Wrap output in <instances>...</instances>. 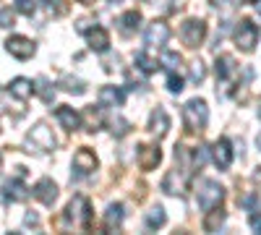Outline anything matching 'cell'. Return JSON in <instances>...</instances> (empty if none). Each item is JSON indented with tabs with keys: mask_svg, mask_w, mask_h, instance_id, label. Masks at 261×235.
Returning a JSON list of instances; mask_svg holds the SVG:
<instances>
[{
	"mask_svg": "<svg viewBox=\"0 0 261 235\" xmlns=\"http://www.w3.org/2000/svg\"><path fill=\"white\" fill-rule=\"evenodd\" d=\"M183 123H186V131H191V134L204 131L206 123H209V108H206V102L199 99V97L186 102V108H183Z\"/></svg>",
	"mask_w": 261,
	"mask_h": 235,
	"instance_id": "6da1fadb",
	"label": "cell"
},
{
	"mask_svg": "<svg viewBox=\"0 0 261 235\" xmlns=\"http://www.w3.org/2000/svg\"><path fill=\"white\" fill-rule=\"evenodd\" d=\"M65 222L73 225V227H84V230L92 227V209H89L86 196H73L71 199V204L65 206Z\"/></svg>",
	"mask_w": 261,
	"mask_h": 235,
	"instance_id": "7a4b0ae2",
	"label": "cell"
},
{
	"mask_svg": "<svg viewBox=\"0 0 261 235\" xmlns=\"http://www.w3.org/2000/svg\"><path fill=\"white\" fill-rule=\"evenodd\" d=\"M232 39H235V45L241 47L243 53H253L256 42H258V27L253 24L251 18H241L238 27H235V32H232Z\"/></svg>",
	"mask_w": 261,
	"mask_h": 235,
	"instance_id": "3957f363",
	"label": "cell"
},
{
	"mask_svg": "<svg viewBox=\"0 0 261 235\" xmlns=\"http://www.w3.org/2000/svg\"><path fill=\"white\" fill-rule=\"evenodd\" d=\"M27 144L39 149V152H53V149L58 146V141L53 136V128H47V123H37L27 136Z\"/></svg>",
	"mask_w": 261,
	"mask_h": 235,
	"instance_id": "277c9868",
	"label": "cell"
},
{
	"mask_svg": "<svg viewBox=\"0 0 261 235\" xmlns=\"http://www.w3.org/2000/svg\"><path fill=\"white\" fill-rule=\"evenodd\" d=\"M225 199V188L217 183V180H204L201 191H199V206L204 212H209L212 206H220Z\"/></svg>",
	"mask_w": 261,
	"mask_h": 235,
	"instance_id": "5b68a950",
	"label": "cell"
},
{
	"mask_svg": "<svg viewBox=\"0 0 261 235\" xmlns=\"http://www.w3.org/2000/svg\"><path fill=\"white\" fill-rule=\"evenodd\" d=\"M180 37H183V42L188 47H199L206 39V24L201 18H188L183 24V29H180Z\"/></svg>",
	"mask_w": 261,
	"mask_h": 235,
	"instance_id": "8992f818",
	"label": "cell"
},
{
	"mask_svg": "<svg viewBox=\"0 0 261 235\" xmlns=\"http://www.w3.org/2000/svg\"><path fill=\"white\" fill-rule=\"evenodd\" d=\"M6 50H8L13 58H18V60H29V58L37 53L34 42H32L29 37H21V34H13V37L6 39Z\"/></svg>",
	"mask_w": 261,
	"mask_h": 235,
	"instance_id": "52a82bcc",
	"label": "cell"
},
{
	"mask_svg": "<svg viewBox=\"0 0 261 235\" xmlns=\"http://www.w3.org/2000/svg\"><path fill=\"white\" fill-rule=\"evenodd\" d=\"M144 39H146L149 47H162L170 39V27L165 24V21H151V24L146 27V32H144Z\"/></svg>",
	"mask_w": 261,
	"mask_h": 235,
	"instance_id": "ba28073f",
	"label": "cell"
},
{
	"mask_svg": "<svg viewBox=\"0 0 261 235\" xmlns=\"http://www.w3.org/2000/svg\"><path fill=\"white\" fill-rule=\"evenodd\" d=\"M84 34H86V42H89V50H94V53H107L110 50V34H107L105 27L92 24Z\"/></svg>",
	"mask_w": 261,
	"mask_h": 235,
	"instance_id": "9c48e42d",
	"label": "cell"
},
{
	"mask_svg": "<svg viewBox=\"0 0 261 235\" xmlns=\"http://www.w3.org/2000/svg\"><path fill=\"white\" fill-rule=\"evenodd\" d=\"M212 160H214V165L220 167V170H227L230 165H232V144H230V139H217L214 141V146H212Z\"/></svg>",
	"mask_w": 261,
	"mask_h": 235,
	"instance_id": "30bf717a",
	"label": "cell"
},
{
	"mask_svg": "<svg viewBox=\"0 0 261 235\" xmlns=\"http://www.w3.org/2000/svg\"><path fill=\"white\" fill-rule=\"evenodd\" d=\"M73 170L79 175H89L97 170V154L92 152V149H79V152L73 154Z\"/></svg>",
	"mask_w": 261,
	"mask_h": 235,
	"instance_id": "8fae6325",
	"label": "cell"
},
{
	"mask_svg": "<svg viewBox=\"0 0 261 235\" xmlns=\"http://www.w3.org/2000/svg\"><path fill=\"white\" fill-rule=\"evenodd\" d=\"M186 186H188V175L183 173V170H178V167L170 170V173L165 175V180H162V191H165V194H172V196L183 194Z\"/></svg>",
	"mask_w": 261,
	"mask_h": 235,
	"instance_id": "7c38bea8",
	"label": "cell"
},
{
	"mask_svg": "<svg viewBox=\"0 0 261 235\" xmlns=\"http://www.w3.org/2000/svg\"><path fill=\"white\" fill-rule=\"evenodd\" d=\"M32 194H34V199H39L42 204L53 206L55 199H58V186H55L53 178H42V180H37V186H34Z\"/></svg>",
	"mask_w": 261,
	"mask_h": 235,
	"instance_id": "4fadbf2b",
	"label": "cell"
},
{
	"mask_svg": "<svg viewBox=\"0 0 261 235\" xmlns=\"http://www.w3.org/2000/svg\"><path fill=\"white\" fill-rule=\"evenodd\" d=\"M214 66H217V79H220L222 84H230L238 73V63H235L232 55H217Z\"/></svg>",
	"mask_w": 261,
	"mask_h": 235,
	"instance_id": "5bb4252c",
	"label": "cell"
},
{
	"mask_svg": "<svg viewBox=\"0 0 261 235\" xmlns=\"http://www.w3.org/2000/svg\"><path fill=\"white\" fill-rule=\"evenodd\" d=\"M162 162V149L157 144H144L141 152H139V165L141 170H154Z\"/></svg>",
	"mask_w": 261,
	"mask_h": 235,
	"instance_id": "9a60e30c",
	"label": "cell"
},
{
	"mask_svg": "<svg viewBox=\"0 0 261 235\" xmlns=\"http://www.w3.org/2000/svg\"><path fill=\"white\" fill-rule=\"evenodd\" d=\"M149 131L154 134L157 139L167 136V131H170V118H167L165 108H157V110H151V115H149Z\"/></svg>",
	"mask_w": 261,
	"mask_h": 235,
	"instance_id": "2e32d148",
	"label": "cell"
},
{
	"mask_svg": "<svg viewBox=\"0 0 261 235\" xmlns=\"http://www.w3.org/2000/svg\"><path fill=\"white\" fill-rule=\"evenodd\" d=\"M97 99H99L102 108H120L123 99H125V92L120 87H102L99 94H97Z\"/></svg>",
	"mask_w": 261,
	"mask_h": 235,
	"instance_id": "e0dca14e",
	"label": "cell"
},
{
	"mask_svg": "<svg viewBox=\"0 0 261 235\" xmlns=\"http://www.w3.org/2000/svg\"><path fill=\"white\" fill-rule=\"evenodd\" d=\"M55 118H58V123L65 128V131H79V128H81V115L73 108H65V105H63V108L55 110Z\"/></svg>",
	"mask_w": 261,
	"mask_h": 235,
	"instance_id": "ac0fdd59",
	"label": "cell"
},
{
	"mask_svg": "<svg viewBox=\"0 0 261 235\" xmlns=\"http://www.w3.org/2000/svg\"><path fill=\"white\" fill-rule=\"evenodd\" d=\"M29 194H32V191L21 183V180H8V183L3 186V196H6L8 201H27Z\"/></svg>",
	"mask_w": 261,
	"mask_h": 235,
	"instance_id": "d6986e66",
	"label": "cell"
},
{
	"mask_svg": "<svg viewBox=\"0 0 261 235\" xmlns=\"http://www.w3.org/2000/svg\"><path fill=\"white\" fill-rule=\"evenodd\" d=\"M11 94L16 97V99H21V102H27L32 94H34V84L29 81V79H24V76H18V79H13L11 81Z\"/></svg>",
	"mask_w": 261,
	"mask_h": 235,
	"instance_id": "ffe728a7",
	"label": "cell"
},
{
	"mask_svg": "<svg viewBox=\"0 0 261 235\" xmlns=\"http://www.w3.org/2000/svg\"><path fill=\"white\" fill-rule=\"evenodd\" d=\"M225 220H227L225 212H222L220 206H212L209 215L204 217V230H206V232H220V227L225 225Z\"/></svg>",
	"mask_w": 261,
	"mask_h": 235,
	"instance_id": "44dd1931",
	"label": "cell"
},
{
	"mask_svg": "<svg viewBox=\"0 0 261 235\" xmlns=\"http://www.w3.org/2000/svg\"><path fill=\"white\" fill-rule=\"evenodd\" d=\"M123 225V204H110L105 212V230H118Z\"/></svg>",
	"mask_w": 261,
	"mask_h": 235,
	"instance_id": "7402d4cb",
	"label": "cell"
},
{
	"mask_svg": "<svg viewBox=\"0 0 261 235\" xmlns=\"http://www.w3.org/2000/svg\"><path fill=\"white\" fill-rule=\"evenodd\" d=\"M118 24H120V32H123V34H134V32L139 29V24H141V13H139V11H128V13L120 16Z\"/></svg>",
	"mask_w": 261,
	"mask_h": 235,
	"instance_id": "603a6c76",
	"label": "cell"
},
{
	"mask_svg": "<svg viewBox=\"0 0 261 235\" xmlns=\"http://www.w3.org/2000/svg\"><path fill=\"white\" fill-rule=\"evenodd\" d=\"M144 222H146V227L149 230H160L165 222H167V217H165V209L162 206H151L146 215H144Z\"/></svg>",
	"mask_w": 261,
	"mask_h": 235,
	"instance_id": "cb8c5ba5",
	"label": "cell"
},
{
	"mask_svg": "<svg viewBox=\"0 0 261 235\" xmlns=\"http://www.w3.org/2000/svg\"><path fill=\"white\" fill-rule=\"evenodd\" d=\"M60 89L68 92V94H84L86 92V84L81 79H73V76H63L60 79Z\"/></svg>",
	"mask_w": 261,
	"mask_h": 235,
	"instance_id": "d4e9b609",
	"label": "cell"
},
{
	"mask_svg": "<svg viewBox=\"0 0 261 235\" xmlns=\"http://www.w3.org/2000/svg\"><path fill=\"white\" fill-rule=\"evenodd\" d=\"M136 66H139L144 73H154V71L160 68V63H157V58H151L149 53H136Z\"/></svg>",
	"mask_w": 261,
	"mask_h": 235,
	"instance_id": "484cf974",
	"label": "cell"
},
{
	"mask_svg": "<svg viewBox=\"0 0 261 235\" xmlns=\"http://www.w3.org/2000/svg\"><path fill=\"white\" fill-rule=\"evenodd\" d=\"M188 76H191V81L193 84H201L204 79H206V66L201 60H191V66H188Z\"/></svg>",
	"mask_w": 261,
	"mask_h": 235,
	"instance_id": "4316f807",
	"label": "cell"
},
{
	"mask_svg": "<svg viewBox=\"0 0 261 235\" xmlns=\"http://www.w3.org/2000/svg\"><path fill=\"white\" fill-rule=\"evenodd\" d=\"M34 92L42 97V102H47V105L55 99V89L47 84V79H37V87H34Z\"/></svg>",
	"mask_w": 261,
	"mask_h": 235,
	"instance_id": "83f0119b",
	"label": "cell"
},
{
	"mask_svg": "<svg viewBox=\"0 0 261 235\" xmlns=\"http://www.w3.org/2000/svg\"><path fill=\"white\" fill-rule=\"evenodd\" d=\"M42 8L47 11V16H63L65 11H68V6H65V0H42Z\"/></svg>",
	"mask_w": 261,
	"mask_h": 235,
	"instance_id": "f1b7e54d",
	"label": "cell"
},
{
	"mask_svg": "<svg viewBox=\"0 0 261 235\" xmlns=\"http://www.w3.org/2000/svg\"><path fill=\"white\" fill-rule=\"evenodd\" d=\"M206 160H209V149H206V146H196L193 152H191V165H193V170H201V167L206 165Z\"/></svg>",
	"mask_w": 261,
	"mask_h": 235,
	"instance_id": "f546056e",
	"label": "cell"
},
{
	"mask_svg": "<svg viewBox=\"0 0 261 235\" xmlns=\"http://www.w3.org/2000/svg\"><path fill=\"white\" fill-rule=\"evenodd\" d=\"M180 55L178 53H172V50H167L165 55H162V66L167 68V71H178V66H180Z\"/></svg>",
	"mask_w": 261,
	"mask_h": 235,
	"instance_id": "4dcf8cb0",
	"label": "cell"
},
{
	"mask_svg": "<svg viewBox=\"0 0 261 235\" xmlns=\"http://www.w3.org/2000/svg\"><path fill=\"white\" fill-rule=\"evenodd\" d=\"M167 89L172 94H180L183 92V79L175 73V71H167Z\"/></svg>",
	"mask_w": 261,
	"mask_h": 235,
	"instance_id": "1f68e13d",
	"label": "cell"
},
{
	"mask_svg": "<svg viewBox=\"0 0 261 235\" xmlns=\"http://www.w3.org/2000/svg\"><path fill=\"white\" fill-rule=\"evenodd\" d=\"M13 3H16V11L24 16H32L37 11V0H13Z\"/></svg>",
	"mask_w": 261,
	"mask_h": 235,
	"instance_id": "d6a6232c",
	"label": "cell"
},
{
	"mask_svg": "<svg viewBox=\"0 0 261 235\" xmlns=\"http://www.w3.org/2000/svg\"><path fill=\"white\" fill-rule=\"evenodd\" d=\"M13 24H16V16H13V11H11V8H0V27L8 29V27H13Z\"/></svg>",
	"mask_w": 261,
	"mask_h": 235,
	"instance_id": "836d02e7",
	"label": "cell"
},
{
	"mask_svg": "<svg viewBox=\"0 0 261 235\" xmlns=\"http://www.w3.org/2000/svg\"><path fill=\"white\" fill-rule=\"evenodd\" d=\"M110 125H113V134H115V136H125V134H128V128H130L128 120H123V118H115Z\"/></svg>",
	"mask_w": 261,
	"mask_h": 235,
	"instance_id": "e575fe53",
	"label": "cell"
},
{
	"mask_svg": "<svg viewBox=\"0 0 261 235\" xmlns=\"http://www.w3.org/2000/svg\"><path fill=\"white\" fill-rule=\"evenodd\" d=\"M86 120H89V125H92L89 131H97V128L102 125V118L94 113V108H89V110H86Z\"/></svg>",
	"mask_w": 261,
	"mask_h": 235,
	"instance_id": "d590c367",
	"label": "cell"
},
{
	"mask_svg": "<svg viewBox=\"0 0 261 235\" xmlns=\"http://www.w3.org/2000/svg\"><path fill=\"white\" fill-rule=\"evenodd\" d=\"M248 225H251L253 232H261V215H258V212H251V215H248Z\"/></svg>",
	"mask_w": 261,
	"mask_h": 235,
	"instance_id": "8d00e7d4",
	"label": "cell"
},
{
	"mask_svg": "<svg viewBox=\"0 0 261 235\" xmlns=\"http://www.w3.org/2000/svg\"><path fill=\"white\" fill-rule=\"evenodd\" d=\"M24 225H27V227H37V225H39V217L34 215V212H29V215L24 217Z\"/></svg>",
	"mask_w": 261,
	"mask_h": 235,
	"instance_id": "74e56055",
	"label": "cell"
},
{
	"mask_svg": "<svg viewBox=\"0 0 261 235\" xmlns=\"http://www.w3.org/2000/svg\"><path fill=\"white\" fill-rule=\"evenodd\" d=\"M253 180H256V183L261 186V167H258V170H256V173H253Z\"/></svg>",
	"mask_w": 261,
	"mask_h": 235,
	"instance_id": "f35d334b",
	"label": "cell"
},
{
	"mask_svg": "<svg viewBox=\"0 0 261 235\" xmlns=\"http://www.w3.org/2000/svg\"><path fill=\"white\" fill-rule=\"evenodd\" d=\"M79 3H84V6H92V3H94V0H79Z\"/></svg>",
	"mask_w": 261,
	"mask_h": 235,
	"instance_id": "ab89813d",
	"label": "cell"
},
{
	"mask_svg": "<svg viewBox=\"0 0 261 235\" xmlns=\"http://www.w3.org/2000/svg\"><path fill=\"white\" fill-rule=\"evenodd\" d=\"M253 3H256V11L261 13V0H253Z\"/></svg>",
	"mask_w": 261,
	"mask_h": 235,
	"instance_id": "60d3db41",
	"label": "cell"
},
{
	"mask_svg": "<svg viewBox=\"0 0 261 235\" xmlns=\"http://www.w3.org/2000/svg\"><path fill=\"white\" fill-rule=\"evenodd\" d=\"M256 144H258V149H261V134H258V139H256Z\"/></svg>",
	"mask_w": 261,
	"mask_h": 235,
	"instance_id": "b9f144b4",
	"label": "cell"
},
{
	"mask_svg": "<svg viewBox=\"0 0 261 235\" xmlns=\"http://www.w3.org/2000/svg\"><path fill=\"white\" fill-rule=\"evenodd\" d=\"M113 3H118V0H113Z\"/></svg>",
	"mask_w": 261,
	"mask_h": 235,
	"instance_id": "7bdbcfd3",
	"label": "cell"
}]
</instances>
